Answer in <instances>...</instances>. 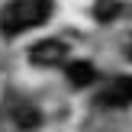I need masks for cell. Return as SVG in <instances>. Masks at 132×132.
<instances>
[{
	"label": "cell",
	"mask_w": 132,
	"mask_h": 132,
	"mask_svg": "<svg viewBox=\"0 0 132 132\" xmlns=\"http://www.w3.org/2000/svg\"><path fill=\"white\" fill-rule=\"evenodd\" d=\"M68 58V45L58 42V39H42L29 48V61L32 64H58Z\"/></svg>",
	"instance_id": "7a4b0ae2"
},
{
	"label": "cell",
	"mask_w": 132,
	"mask_h": 132,
	"mask_svg": "<svg viewBox=\"0 0 132 132\" xmlns=\"http://www.w3.org/2000/svg\"><path fill=\"white\" fill-rule=\"evenodd\" d=\"M103 106H129L132 103V77H116L110 81V87L100 94Z\"/></svg>",
	"instance_id": "3957f363"
},
{
	"label": "cell",
	"mask_w": 132,
	"mask_h": 132,
	"mask_svg": "<svg viewBox=\"0 0 132 132\" xmlns=\"http://www.w3.org/2000/svg\"><path fill=\"white\" fill-rule=\"evenodd\" d=\"M52 13L48 0H13L0 10V32L3 36H19V32L42 26Z\"/></svg>",
	"instance_id": "6da1fadb"
},
{
	"label": "cell",
	"mask_w": 132,
	"mask_h": 132,
	"mask_svg": "<svg viewBox=\"0 0 132 132\" xmlns=\"http://www.w3.org/2000/svg\"><path fill=\"white\" fill-rule=\"evenodd\" d=\"M126 55H129V61H132V39H129V45H126Z\"/></svg>",
	"instance_id": "8992f818"
},
{
	"label": "cell",
	"mask_w": 132,
	"mask_h": 132,
	"mask_svg": "<svg viewBox=\"0 0 132 132\" xmlns=\"http://www.w3.org/2000/svg\"><path fill=\"white\" fill-rule=\"evenodd\" d=\"M13 119H16L19 129H36V126H39V113H36L32 106H19V110H13Z\"/></svg>",
	"instance_id": "5b68a950"
},
{
	"label": "cell",
	"mask_w": 132,
	"mask_h": 132,
	"mask_svg": "<svg viewBox=\"0 0 132 132\" xmlns=\"http://www.w3.org/2000/svg\"><path fill=\"white\" fill-rule=\"evenodd\" d=\"M94 77H97V71H94L90 61H71L68 64V81L74 84V87H87Z\"/></svg>",
	"instance_id": "277c9868"
}]
</instances>
